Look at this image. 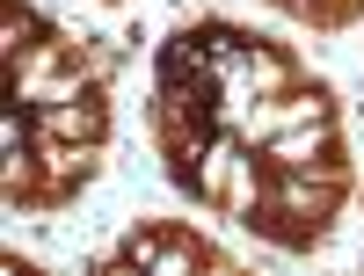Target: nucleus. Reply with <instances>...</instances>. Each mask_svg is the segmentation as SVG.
<instances>
[{
	"label": "nucleus",
	"instance_id": "obj_1",
	"mask_svg": "<svg viewBox=\"0 0 364 276\" xmlns=\"http://www.w3.org/2000/svg\"><path fill=\"white\" fill-rule=\"evenodd\" d=\"M146 131L182 197L284 255L321 248L357 189L328 80L240 22H190L161 44Z\"/></svg>",
	"mask_w": 364,
	"mask_h": 276
},
{
	"label": "nucleus",
	"instance_id": "obj_2",
	"mask_svg": "<svg viewBox=\"0 0 364 276\" xmlns=\"http://www.w3.org/2000/svg\"><path fill=\"white\" fill-rule=\"evenodd\" d=\"M8 204L66 211L109 145V87L102 66L66 29L8 0Z\"/></svg>",
	"mask_w": 364,
	"mask_h": 276
},
{
	"label": "nucleus",
	"instance_id": "obj_3",
	"mask_svg": "<svg viewBox=\"0 0 364 276\" xmlns=\"http://www.w3.org/2000/svg\"><path fill=\"white\" fill-rule=\"evenodd\" d=\"M95 269H233L226 248H211L197 226L182 219H154V226H132Z\"/></svg>",
	"mask_w": 364,
	"mask_h": 276
}]
</instances>
